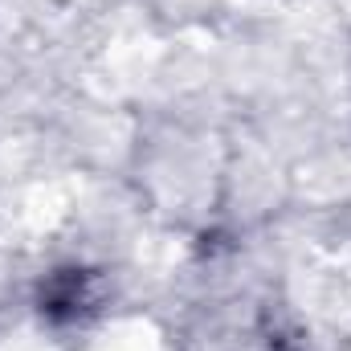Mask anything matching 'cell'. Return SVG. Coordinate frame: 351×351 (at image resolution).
Here are the masks:
<instances>
[{
  "mask_svg": "<svg viewBox=\"0 0 351 351\" xmlns=\"http://www.w3.org/2000/svg\"><path fill=\"white\" fill-rule=\"evenodd\" d=\"M45 306V315H58V311H70V315H78L82 306L90 302L86 294V274L82 269H70V274H58L49 286H45V298H41Z\"/></svg>",
  "mask_w": 351,
  "mask_h": 351,
  "instance_id": "6da1fadb",
  "label": "cell"
}]
</instances>
